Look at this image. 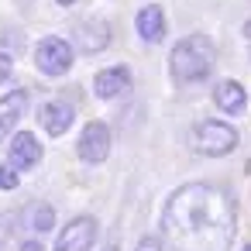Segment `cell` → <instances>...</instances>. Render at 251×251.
I'll use <instances>...</instances> for the list:
<instances>
[{
  "label": "cell",
  "mask_w": 251,
  "mask_h": 251,
  "mask_svg": "<svg viewBox=\"0 0 251 251\" xmlns=\"http://www.w3.org/2000/svg\"><path fill=\"white\" fill-rule=\"evenodd\" d=\"M189 141L200 155H230L237 148V131L224 121H196Z\"/></svg>",
  "instance_id": "cell-3"
},
{
  "label": "cell",
  "mask_w": 251,
  "mask_h": 251,
  "mask_svg": "<svg viewBox=\"0 0 251 251\" xmlns=\"http://www.w3.org/2000/svg\"><path fill=\"white\" fill-rule=\"evenodd\" d=\"M138 35L145 42H162L165 38V14H162V7L148 4V7L138 11Z\"/></svg>",
  "instance_id": "cell-12"
},
{
  "label": "cell",
  "mask_w": 251,
  "mask_h": 251,
  "mask_svg": "<svg viewBox=\"0 0 251 251\" xmlns=\"http://www.w3.org/2000/svg\"><path fill=\"white\" fill-rule=\"evenodd\" d=\"M11 73H14L11 55H4V52H0V83H7V79H11Z\"/></svg>",
  "instance_id": "cell-15"
},
{
  "label": "cell",
  "mask_w": 251,
  "mask_h": 251,
  "mask_svg": "<svg viewBox=\"0 0 251 251\" xmlns=\"http://www.w3.org/2000/svg\"><path fill=\"white\" fill-rule=\"evenodd\" d=\"M42 162V145L31 131H18L11 138V148H7V165L14 172H25V169H35Z\"/></svg>",
  "instance_id": "cell-7"
},
{
  "label": "cell",
  "mask_w": 251,
  "mask_h": 251,
  "mask_svg": "<svg viewBox=\"0 0 251 251\" xmlns=\"http://www.w3.org/2000/svg\"><path fill=\"white\" fill-rule=\"evenodd\" d=\"M18 182H21V176L11 165H0V189H14Z\"/></svg>",
  "instance_id": "cell-14"
},
{
  "label": "cell",
  "mask_w": 251,
  "mask_h": 251,
  "mask_svg": "<svg viewBox=\"0 0 251 251\" xmlns=\"http://www.w3.org/2000/svg\"><path fill=\"white\" fill-rule=\"evenodd\" d=\"M213 62H217V52H213V42L206 35H189L182 38L172 55H169V66H172V79L179 86H189V83H200L213 73Z\"/></svg>",
  "instance_id": "cell-2"
},
{
  "label": "cell",
  "mask_w": 251,
  "mask_h": 251,
  "mask_svg": "<svg viewBox=\"0 0 251 251\" xmlns=\"http://www.w3.org/2000/svg\"><path fill=\"white\" fill-rule=\"evenodd\" d=\"M244 35H248V38H251V21H248V25H244Z\"/></svg>",
  "instance_id": "cell-18"
},
{
  "label": "cell",
  "mask_w": 251,
  "mask_h": 251,
  "mask_svg": "<svg viewBox=\"0 0 251 251\" xmlns=\"http://www.w3.org/2000/svg\"><path fill=\"white\" fill-rule=\"evenodd\" d=\"M59 4H62V7H69V4H76V0H59Z\"/></svg>",
  "instance_id": "cell-19"
},
{
  "label": "cell",
  "mask_w": 251,
  "mask_h": 251,
  "mask_svg": "<svg viewBox=\"0 0 251 251\" xmlns=\"http://www.w3.org/2000/svg\"><path fill=\"white\" fill-rule=\"evenodd\" d=\"M213 100H217V107H220L224 114H241V110L248 107V93H244V86H241V83H234V79L217 83Z\"/></svg>",
  "instance_id": "cell-11"
},
{
  "label": "cell",
  "mask_w": 251,
  "mask_h": 251,
  "mask_svg": "<svg viewBox=\"0 0 251 251\" xmlns=\"http://www.w3.org/2000/svg\"><path fill=\"white\" fill-rule=\"evenodd\" d=\"M93 86H97V97H100V100H114V97L127 93V86H131V69H127V66H110V69L97 73Z\"/></svg>",
  "instance_id": "cell-8"
},
{
  "label": "cell",
  "mask_w": 251,
  "mask_h": 251,
  "mask_svg": "<svg viewBox=\"0 0 251 251\" xmlns=\"http://www.w3.org/2000/svg\"><path fill=\"white\" fill-rule=\"evenodd\" d=\"M28 220H31V230H35V234H45V230H52V224H55V210H52L49 203H38V206H31Z\"/></svg>",
  "instance_id": "cell-13"
},
{
  "label": "cell",
  "mask_w": 251,
  "mask_h": 251,
  "mask_svg": "<svg viewBox=\"0 0 251 251\" xmlns=\"http://www.w3.org/2000/svg\"><path fill=\"white\" fill-rule=\"evenodd\" d=\"M107 251H117V244H110V248H107Z\"/></svg>",
  "instance_id": "cell-20"
},
{
  "label": "cell",
  "mask_w": 251,
  "mask_h": 251,
  "mask_svg": "<svg viewBox=\"0 0 251 251\" xmlns=\"http://www.w3.org/2000/svg\"><path fill=\"white\" fill-rule=\"evenodd\" d=\"M21 251H42V244H35V241H28V244H21Z\"/></svg>",
  "instance_id": "cell-17"
},
{
  "label": "cell",
  "mask_w": 251,
  "mask_h": 251,
  "mask_svg": "<svg viewBox=\"0 0 251 251\" xmlns=\"http://www.w3.org/2000/svg\"><path fill=\"white\" fill-rule=\"evenodd\" d=\"M97 244V220L93 217H76L66 224V230H59L55 251H90Z\"/></svg>",
  "instance_id": "cell-6"
},
{
  "label": "cell",
  "mask_w": 251,
  "mask_h": 251,
  "mask_svg": "<svg viewBox=\"0 0 251 251\" xmlns=\"http://www.w3.org/2000/svg\"><path fill=\"white\" fill-rule=\"evenodd\" d=\"M79 158L90 162V165H100L107 155H110V127L103 121H90L79 134Z\"/></svg>",
  "instance_id": "cell-5"
},
{
  "label": "cell",
  "mask_w": 251,
  "mask_h": 251,
  "mask_svg": "<svg viewBox=\"0 0 251 251\" xmlns=\"http://www.w3.org/2000/svg\"><path fill=\"white\" fill-rule=\"evenodd\" d=\"M25 107H28V93L25 90H14V93L0 97V141H4L14 131V124L25 117Z\"/></svg>",
  "instance_id": "cell-10"
},
{
  "label": "cell",
  "mask_w": 251,
  "mask_h": 251,
  "mask_svg": "<svg viewBox=\"0 0 251 251\" xmlns=\"http://www.w3.org/2000/svg\"><path fill=\"white\" fill-rule=\"evenodd\" d=\"M237 230V206L210 182L179 186L162 210V234L176 251H227Z\"/></svg>",
  "instance_id": "cell-1"
},
{
  "label": "cell",
  "mask_w": 251,
  "mask_h": 251,
  "mask_svg": "<svg viewBox=\"0 0 251 251\" xmlns=\"http://www.w3.org/2000/svg\"><path fill=\"white\" fill-rule=\"evenodd\" d=\"M244 251H251V244H248V248H244Z\"/></svg>",
  "instance_id": "cell-21"
},
{
  "label": "cell",
  "mask_w": 251,
  "mask_h": 251,
  "mask_svg": "<svg viewBox=\"0 0 251 251\" xmlns=\"http://www.w3.org/2000/svg\"><path fill=\"white\" fill-rule=\"evenodd\" d=\"M134 251H162V241L158 237H141V244Z\"/></svg>",
  "instance_id": "cell-16"
},
{
  "label": "cell",
  "mask_w": 251,
  "mask_h": 251,
  "mask_svg": "<svg viewBox=\"0 0 251 251\" xmlns=\"http://www.w3.org/2000/svg\"><path fill=\"white\" fill-rule=\"evenodd\" d=\"M38 121H42V127H45L52 138H59V134H66V131L73 127L76 114H73V107H69V103L52 100V103H45V107L38 110Z\"/></svg>",
  "instance_id": "cell-9"
},
{
  "label": "cell",
  "mask_w": 251,
  "mask_h": 251,
  "mask_svg": "<svg viewBox=\"0 0 251 251\" xmlns=\"http://www.w3.org/2000/svg\"><path fill=\"white\" fill-rule=\"evenodd\" d=\"M35 62H38V69L45 76H62L73 66V45L66 38H45L35 49Z\"/></svg>",
  "instance_id": "cell-4"
}]
</instances>
